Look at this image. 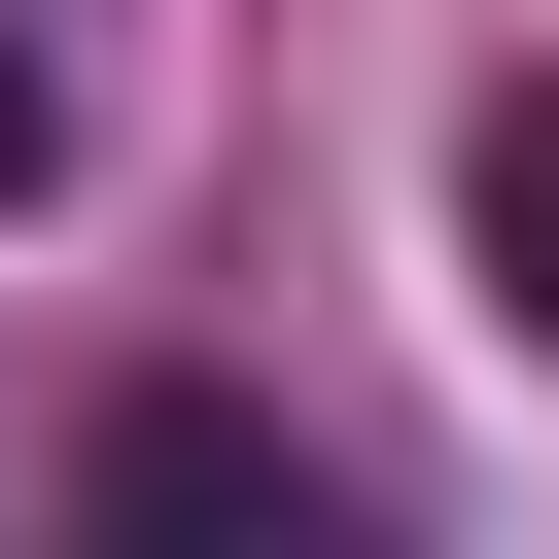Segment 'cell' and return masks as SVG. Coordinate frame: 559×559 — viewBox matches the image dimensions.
I'll return each instance as SVG.
<instances>
[{"instance_id":"1","label":"cell","mask_w":559,"mask_h":559,"mask_svg":"<svg viewBox=\"0 0 559 559\" xmlns=\"http://www.w3.org/2000/svg\"><path fill=\"white\" fill-rule=\"evenodd\" d=\"M70 524H280V559H314L349 489H314V419H245V384H140V419L70 454Z\"/></svg>"},{"instance_id":"2","label":"cell","mask_w":559,"mask_h":559,"mask_svg":"<svg viewBox=\"0 0 559 559\" xmlns=\"http://www.w3.org/2000/svg\"><path fill=\"white\" fill-rule=\"evenodd\" d=\"M454 245H489V314H524V349H559V70H524V105H489V140H454Z\"/></svg>"},{"instance_id":"3","label":"cell","mask_w":559,"mask_h":559,"mask_svg":"<svg viewBox=\"0 0 559 559\" xmlns=\"http://www.w3.org/2000/svg\"><path fill=\"white\" fill-rule=\"evenodd\" d=\"M35 175H70V70H35V35H0V210H35Z\"/></svg>"}]
</instances>
